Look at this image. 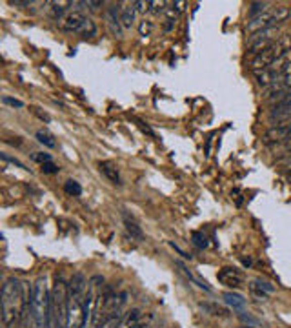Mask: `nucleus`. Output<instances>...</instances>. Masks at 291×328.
Instances as JSON below:
<instances>
[{
    "label": "nucleus",
    "instance_id": "f257e3e1",
    "mask_svg": "<svg viewBox=\"0 0 291 328\" xmlns=\"http://www.w3.org/2000/svg\"><path fill=\"white\" fill-rule=\"evenodd\" d=\"M24 321L27 328H50L51 326V292L45 277H38L33 282L29 299L24 308Z\"/></svg>",
    "mask_w": 291,
    "mask_h": 328
},
{
    "label": "nucleus",
    "instance_id": "f03ea898",
    "mask_svg": "<svg viewBox=\"0 0 291 328\" xmlns=\"http://www.w3.org/2000/svg\"><path fill=\"white\" fill-rule=\"evenodd\" d=\"M29 299V297H27ZM26 294H24L22 282L15 277H9L2 286L0 303H2V323L4 328L20 326V319H24L26 308Z\"/></svg>",
    "mask_w": 291,
    "mask_h": 328
},
{
    "label": "nucleus",
    "instance_id": "7ed1b4c3",
    "mask_svg": "<svg viewBox=\"0 0 291 328\" xmlns=\"http://www.w3.org/2000/svg\"><path fill=\"white\" fill-rule=\"evenodd\" d=\"M87 281L82 273H75L69 281L68 328H86V299Z\"/></svg>",
    "mask_w": 291,
    "mask_h": 328
},
{
    "label": "nucleus",
    "instance_id": "20e7f679",
    "mask_svg": "<svg viewBox=\"0 0 291 328\" xmlns=\"http://www.w3.org/2000/svg\"><path fill=\"white\" fill-rule=\"evenodd\" d=\"M69 282L57 277L51 288V324L53 328H68Z\"/></svg>",
    "mask_w": 291,
    "mask_h": 328
},
{
    "label": "nucleus",
    "instance_id": "39448f33",
    "mask_svg": "<svg viewBox=\"0 0 291 328\" xmlns=\"http://www.w3.org/2000/svg\"><path fill=\"white\" fill-rule=\"evenodd\" d=\"M291 51V35H282L278 36L277 42H273L269 48L262 51V53L255 55L251 60V69L255 73L262 71L266 68H271L275 64L286 62L287 53Z\"/></svg>",
    "mask_w": 291,
    "mask_h": 328
},
{
    "label": "nucleus",
    "instance_id": "423d86ee",
    "mask_svg": "<svg viewBox=\"0 0 291 328\" xmlns=\"http://www.w3.org/2000/svg\"><path fill=\"white\" fill-rule=\"evenodd\" d=\"M289 15H291V9L287 6H277V8L262 13L260 17L251 18V22L248 24L246 31L250 33V35H253V33H259L262 29H268V27L282 26L289 18Z\"/></svg>",
    "mask_w": 291,
    "mask_h": 328
},
{
    "label": "nucleus",
    "instance_id": "0eeeda50",
    "mask_svg": "<svg viewBox=\"0 0 291 328\" xmlns=\"http://www.w3.org/2000/svg\"><path fill=\"white\" fill-rule=\"evenodd\" d=\"M277 36H282L280 26L268 27V29H262V31H259V33H253V35L250 36V40H248V50H250V53H253V55L262 53V51L266 50V48H269L273 42L278 40Z\"/></svg>",
    "mask_w": 291,
    "mask_h": 328
},
{
    "label": "nucleus",
    "instance_id": "6e6552de",
    "mask_svg": "<svg viewBox=\"0 0 291 328\" xmlns=\"http://www.w3.org/2000/svg\"><path fill=\"white\" fill-rule=\"evenodd\" d=\"M289 141H291V120H286V122H280L277 126L269 128L262 137V142L268 146L284 144V142H289Z\"/></svg>",
    "mask_w": 291,
    "mask_h": 328
},
{
    "label": "nucleus",
    "instance_id": "1a4fd4ad",
    "mask_svg": "<svg viewBox=\"0 0 291 328\" xmlns=\"http://www.w3.org/2000/svg\"><path fill=\"white\" fill-rule=\"evenodd\" d=\"M287 91H291V62H286V68H284L280 77L277 78V82L264 90V97L273 99V97L287 93Z\"/></svg>",
    "mask_w": 291,
    "mask_h": 328
},
{
    "label": "nucleus",
    "instance_id": "9d476101",
    "mask_svg": "<svg viewBox=\"0 0 291 328\" xmlns=\"http://www.w3.org/2000/svg\"><path fill=\"white\" fill-rule=\"evenodd\" d=\"M218 282H222L224 286H231V288H238L242 286L244 282V275L236 268H222L217 273Z\"/></svg>",
    "mask_w": 291,
    "mask_h": 328
},
{
    "label": "nucleus",
    "instance_id": "9b49d317",
    "mask_svg": "<svg viewBox=\"0 0 291 328\" xmlns=\"http://www.w3.org/2000/svg\"><path fill=\"white\" fill-rule=\"evenodd\" d=\"M84 20H86V17H84L80 11H69V13L60 20V27H62L64 31L77 33L78 27L84 24Z\"/></svg>",
    "mask_w": 291,
    "mask_h": 328
},
{
    "label": "nucleus",
    "instance_id": "f8f14e48",
    "mask_svg": "<svg viewBox=\"0 0 291 328\" xmlns=\"http://www.w3.org/2000/svg\"><path fill=\"white\" fill-rule=\"evenodd\" d=\"M106 20H108L109 27L115 35H120V29H122V20H120V9L118 6H109L108 11H106Z\"/></svg>",
    "mask_w": 291,
    "mask_h": 328
},
{
    "label": "nucleus",
    "instance_id": "ddd939ff",
    "mask_svg": "<svg viewBox=\"0 0 291 328\" xmlns=\"http://www.w3.org/2000/svg\"><path fill=\"white\" fill-rule=\"evenodd\" d=\"M135 17H136L135 2H127V4H124V8H120V20H122L124 29H129L135 24Z\"/></svg>",
    "mask_w": 291,
    "mask_h": 328
},
{
    "label": "nucleus",
    "instance_id": "4468645a",
    "mask_svg": "<svg viewBox=\"0 0 291 328\" xmlns=\"http://www.w3.org/2000/svg\"><path fill=\"white\" fill-rule=\"evenodd\" d=\"M177 266H178V268H180V272L184 273V275H186V277L189 279L191 282H195L197 286H199V288H202V290H206V292H211V286H209L208 282H206L202 277H199V275H197V273H193V272H191V270L187 268V266H186V264H184V263H180V261H177Z\"/></svg>",
    "mask_w": 291,
    "mask_h": 328
},
{
    "label": "nucleus",
    "instance_id": "2eb2a0df",
    "mask_svg": "<svg viewBox=\"0 0 291 328\" xmlns=\"http://www.w3.org/2000/svg\"><path fill=\"white\" fill-rule=\"evenodd\" d=\"M120 326H122V308L109 310L102 328H120Z\"/></svg>",
    "mask_w": 291,
    "mask_h": 328
},
{
    "label": "nucleus",
    "instance_id": "dca6fc26",
    "mask_svg": "<svg viewBox=\"0 0 291 328\" xmlns=\"http://www.w3.org/2000/svg\"><path fill=\"white\" fill-rule=\"evenodd\" d=\"M251 290H253V294H257L259 297L266 299V296H268V294H273V292H275V286H273L271 282H268V281L255 279V281L251 282Z\"/></svg>",
    "mask_w": 291,
    "mask_h": 328
},
{
    "label": "nucleus",
    "instance_id": "f3484780",
    "mask_svg": "<svg viewBox=\"0 0 291 328\" xmlns=\"http://www.w3.org/2000/svg\"><path fill=\"white\" fill-rule=\"evenodd\" d=\"M99 168H100V172L104 173L106 177L109 179V181L113 182V184H120V175H118V170H117V166H115V164H111V162H100Z\"/></svg>",
    "mask_w": 291,
    "mask_h": 328
},
{
    "label": "nucleus",
    "instance_id": "a211bd4d",
    "mask_svg": "<svg viewBox=\"0 0 291 328\" xmlns=\"http://www.w3.org/2000/svg\"><path fill=\"white\" fill-rule=\"evenodd\" d=\"M224 301H226L227 306H231L233 310H242L246 306V299L235 292H226L224 294Z\"/></svg>",
    "mask_w": 291,
    "mask_h": 328
},
{
    "label": "nucleus",
    "instance_id": "6ab92c4d",
    "mask_svg": "<svg viewBox=\"0 0 291 328\" xmlns=\"http://www.w3.org/2000/svg\"><path fill=\"white\" fill-rule=\"evenodd\" d=\"M77 35H80L82 38H93V36L96 35V26H95V22H93L91 18H86V20H84V24H82V26L78 27Z\"/></svg>",
    "mask_w": 291,
    "mask_h": 328
},
{
    "label": "nucleus",
    "instance_id": "aec40b11",
    "mask_svg": "<svg viewBox=\"0 0 291 328\" xmlns=\"http://www.w3.org/2000/svg\"><path fill=\"white\" fill-rule=\"evenodd\" d=\"M269 8V2H251L250 6V17L251 18H257L260 17L262 13H266Z\"/></svg>",
    "mask_w": 291,
    "mask_h": 328
},
{
    "label": "nucleus",
    "instance_id": "412c9836",
    "mask_svg": "<svg viewBox=\"0 0 291 328\" xmlns=\"http://www.w3.org/2000/svg\"><path fill=\"white\" fill-rule=\"evenodd\" d=\"M64 190H66V193H69V195H75V197H78L82 193L80 184H78L77 181H73V179L66 181V184H64Z\"/></svg>",
    "mask_w": 291,
    "mask_h": 328
},
{
    "label": "nucleus",
    "instance_id": "4be33fe9",
    "mask_svg": "<svg viewBox=\"0 0 291 328\" xmlns=\"http://www.w3.org/2000/svg\"><path fill=\"white\" fill-rule=\"evenodd\" d=\"M138 323H140V312H138V310H131L122 324H124V328H133Z\"/></svg>",
    "mask_w": 291,
    "mask_h": 328
},
{
    "label": "nucleus",
    "instance_id": "5701e85b",
    "mask_svg": "<svg viewBox=\"0 0 291 328\" xmlns=\"http://www.w3.org/2000/svg\"><path fill=\"white\" fill-rule=\"evenodd\" d=\"M36 139H38V142H40V144L47 146V148H55V146H57V142H55L53 137H51L50 133H45V132L36 133Z\"/></svg>",
    "mask_w": 291,
    "mask_h": 328
},
{
    "label": "nucleus",
    "instance_id": "b1692460",
    "mask_svg": "<svg viewBox=\"0 0 291 328\" xmlns=\"http://www.w3.org/2000/svg\"><path fill=\"white\" fill-rule=\"evenodd\" d=\"M191 239H193V244L197 246V248H206L208 246V239H206V235L204 233H200V232H193L191 233Z\"/></svg>",
    "mask_w": 291,
    "mask_h": 328
},
{
    "label": "nucleus",
    "instance_id": "393cba45",
    "mask_svg": "<svg viewBox=\"0 0 291 328\" xmlns=\"http://www.w3.org/2000/svg\"><path fill=\"white\" fill-rule=\"evenodd\" d=\"M126 228H127V232L131 233L133 237H136V239H142V230L136 226L135 223H131V221H127V219H126Z\"/></svg>",
    "mask_w": 291,
    "mask_h": 328
},
{
    "label": "nucleus",
    "instance_id": "a878e982",
    "mask_svg": "<svg viewBox=\"0 0 291 328\" xmlns=\"http://www.w3.org/2000/svg\"><path fill=\"white\" fill-rule=\"evenodd\" d=\"M166 6H169V2H164V0H160V2H150V11H153V13H162V11H166Z\"/></svg>",
    "mask_w": 291,
    "mask_h": 328
},
{
    "label": "nucleus",
    "instance_id": "bb28decb",
    "mask_svg": "<svg viewBox=\"0 0 291 328\" xmlns=\"http://www.w3.org/2000/svg\"><path fill=\"white\" fill-rule=\"evenodd\" d=\"M151 29H153V24H151L150 20H142L140 26H138V31H140L142 36H148V35H150Z\"/></svg>",
    "mask_w": 291,
    "mask_h": 328
},
{
    "label": "nucleus",
    "instance_id": "cd10ccee",
    "mask_svg": "<svg viewBox=\"0 0 291 328\" xmlns=\"http://www.w3.org/2000/svg\"><path fill=\"white\" fill-rule=\"evenodd\" d=\"M82 6H86V8L91 9V11H96L99 8L104 6V2H100V0H87V2H82Z\"/></svg>",
    "mask_w": 291,
    "mask_h": 328
},
{
    "label": "nucleus",
    "instance_id": "c85d7f7f",
    "mask_svg": "<svg viewBox=\"0 0 291 328\" xmlns=\"http://www.w3.org/2000/svg\"><path fill=\"white\" fill-rule=\"evenodd\" d=\"M59 170H60L59 166H57L55 162H51V160H50V162L42 164V172H44V173H59Z\"/></svg>",
    "mask_w": 291,
    "mask_h": 328
},
{
    "label": "nucleus",
    "instance_id": "c756f323",
    "mask_svg": "<svg viewBox=\"0 0 291 328\" xmlns=\"http://www.w3.org/2000/svg\"><path fill=\"white\" fill-rule=\"evenodd\" d=\"M31 157H33V160H36V162H42V164L50 162V160H51L50 153H33Z\"/></svg>",
    "mask_w": 291,
    "mask_h": 328
},
{
    "label": "nucleus",
    "instance_id": "7c9ffc66",
    "mask_svg": "<svg viewBox=\"0 0 291 328\" xmlns=\"http://www.w3.org/2000/svg\"><path fill=\"white\" fill-rule=\"evenodd\" d=\"M2 102H4V104L13 106V108H24V102H22V100L11 99V97H4V99H2Z\"/></svg>",
    "mask_w": 291,
    "mask_h": 328
},
{
    "label": "nucleus",
    "instance_id": "2f4dec72",
    "mask_svg": "<svg viewBox=\"0 0 291 328\" xmlns=\"http://www.w3.org/2000/svg\"><path fill=\"white\" fill-rule=\"evenodd\" d=\"M0 157H2V160H6V162H11V164H15V166H18V168H22V170H27L26 166H24V164L20 162V160L13 159V157H9L8 153H2V155H0Z\"/></svg>",
    "mask_w": 291,
    "mask_h": 328
},
{
    "label": "nucleus",
    "instance_id": "473e14b6",
    "mask_svg": "<svg viewBox=\"0 0 291 328\" xmlns=\"http://www.w3.org/2000/svg\"><path fill=\"white\" fill-rule=\"evenodd\" d=\"M238 317H240L242 321H244V323H250V324H257V323H259L257 319H253L251 315H246L244 312H240V314H238Z\"/></svg>",
    "mask_w": 291,
    "mask_h": 328
},
{
    "label": "nucleus",
    "instance_id": "72a5a7b5",
    "mask_svg": "<svg viewBox=\"0 0 291 328\" xmlns=\"http://www.w3.org/2000/svg\"><path fill=\"white\" fill-rule=\"evenodd\" d=\"M133 328H146V326H144V324H142V323H138V324H135V326H133Z\"/></svg>",
    "mask_w": 291,
    "mask_h": 328
},
{
    "label": "nucleus",
    "instance_id": "f704fd0d",
    "mask_svg": "<svg viewBox=\"0 0 291 328\" xmlns=\"http://www.w3.org/2000/svg\"><path fill=\"white\" fill-rule=\"evenodd\" d=\"M9 328H20V326H9Z\"/></svg>",
    "mask_w": 291,
    "mask_h": 328
},
{
    "label": "nucleus",
    "instance_id": "c9c22d12",
    "mask_svg": "<svg viewBox=\"0 0 291 328\" xmlns=\"http://www.w3.org/2000/svg\"><path fill=\"white\" fill-rule=\"evenodd\" d=\"M244 328H246V326H244Z\"/></svg>",
    "mask_w": 291,
    "mask_h": 328
}]
</instances>
